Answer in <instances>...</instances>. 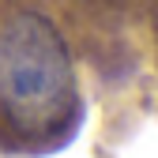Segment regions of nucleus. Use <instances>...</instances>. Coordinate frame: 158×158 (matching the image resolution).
<instances>
[{"mask_svg":"<svg viewBox=\"0 0 158 158\" xmlns=\"http://www.w3.org/2000/svg\"><path fill=\"white\" fill-rule=\"evenodd\" d=\"M79 109L75 68L45 15L19 11L0 23V117L27 139L64 132Z\"/></svg>","mask_w":158,"mask_h":158,"instance_id":"1","label":"nucleus"}]
</instances>
